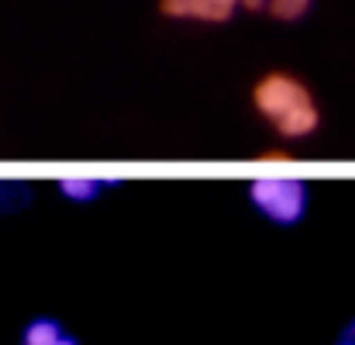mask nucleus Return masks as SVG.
I'll return each instance as SVG.
<instances>
[{
    "label": "nucleus",
    "instance_id": "obj_1",
    "mask_svg": "<svg viewBox=\"0 0 355 345\" xmlns=\"http://www.w3.org/2000/svg\"><path fill=\"white\" fill-rule=\"evenodd\" d=\"M252 104H255L259 117H266L283 138H307L321 124V111H318L311 90L283 69L266 73L252 87Z\"/></svg>",
    "mask_w": 355,
    "mask_h": 345
},
{
    "label": "nucleus",
    "instance_id": "obj_2",
    "mask_svg": "<svg viewBox=\"0 0 355 345\" xmlns=\"http://www.w3.org/2000/svg\"><path fill=\"white\" fill-rule=\"evenodd\" d=\"M248 201L272 225H297L307 211V187L290 176H255L248 183Z\"/></svg>",
    "mask_w": 355,
    "mask_h": 345
},
{
    "label": "nucleus",
    "instance_id": "obj_3",
    "mask_svg": "<svg viewBox=\"0 0 355 345\" xmlns=\"http://www.w3.org/2000/svg\"><path fill=\"white\" fill-rule=\"evenodd\" d=\"M241 0H159L166 17H193V21H228Z\"/></svg>",
    "mask_w": 355,
    "mask_h": 345
},
{
    "label": "nucleus",
    "instance_id": "obj_4",
    "mask_svg": "<svg viewBox=\"0 0 355 345\" xmlns=\"http://www.w3.org/2000/svg\"><path fill=\"white\" fill-rule=\"evenodd\" d=\"M17 345H80L76 335H69L55 318H31L24 328H21V339Z\"/></svg>",
    "mask_w": 355,
    "mask_h": 345
},
{
    "label": "nucleus",
    "instance_id": "obj_5",
    "mask_svg": "<svg viewBox=\"0 0 355 345\" xmlns=\"http://www.w3.org/2000/svg\"><path fill=\"white\" fill-rule=\"evenodd\" d=\"M59 190L69 201H94L104 190V180H97V176H62L59 180Z\"/></svg>",
    "mask_w": 355,
    "mask_h": 345
},
{
    "label": "nucleus",
    "instance_id": "obj_6",
    "mask_svg": "<svg viewBox=\"0 0 355 345\" xmlns=\"http://www.w3.org/2000/svg\"><path fill=\"white\" fill-rule=\"evenodd\" d=\"M307 7H311V0H269L266 14H272L279 21H297L307 14Z\"/></svg>",
    "mask_w": 355,
    "mask_h": 345
},
{
    "label": "nucleus",
    "instance_id": "obj_7",
    "mask_svg": "<svg viewBox=\"0 0 355 345\" xmlns=\"http://www.w3.org/2000/svg\"><path fill=\"white\" fill-rule=\"evenodd\" d=\"M259 159H266V162H290V155H286L283 149H266Z\"/></svg>",
    "mask_w": 355,
    "mask_h": 345
},
{
    "label": "nucleus",
    "instance_id": "obj_8",
    "mask_svg": "<svg viewBox=\"0 0 355 345\" xmlns=\"http://www.w3.org/2000/svg\"><path fill=\"white\" fill-rule=\"evenodd\" d=\"M335 345H355V318L345 325V332L338 335V342H335Z\"/></svg>",
    "mask_w": 355,
    "mask_h": 345
},
{
    "label": "nucleus",
    "instance_id": "obj_9",
    "mask_svg": "<svg viewBox=\"0 0 355 345\" xmlns=\"http://www.w3.org/2000/svg\"><path fill=\"white\" fill-rule=\"evenodd\" d=\"M241 7H248V10H266L269 0H241Z\"/></svg>",
    "mask_w": 355,
    "mask_h": 345
}]
</instances>
